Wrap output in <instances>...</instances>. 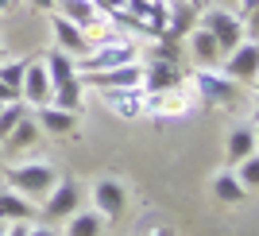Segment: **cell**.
I'll list each match as a JSON object with an SVG mask.
<instances>
[{"label": "cell", "mask_w": 259, "mask_h": 236, "mask_svg": "<svg viewBox=\"0 0 259 236\" xmlns=\"http://www.w3.org/2000/svg\"><path fill=\"white\" fill-rule=\"evenodd\" d=\"M197 23H201V27H205V31L217 39V47H221V58H225L228 51H236V47L244 43V35H248V23L240 20L236 12H232V8H217V4L201 8Z\"/></svg>", "instance_id": "3"}, {"label": "cell", "mask_w": 259, "mask_h": 236, "mask_svg": "<svg viewBox=\"0 0 259 236\" xmlns=\"http://www.w3.org/2000/svg\"><path fill=\"white\" fill-rule=\"evenodd\" d=\"M124 4H128V0H93V8H97L101 16H116V12H124Z\"/></svg>", "instance_id": "27"}, {"label": "cell", "mask_w": 259, "mask_h": 236, "mask_svg": "<svg viewBox=\"0 0 259 236\" xmlns=\"http://www.w3.org/2000/svg\"><path fill=\"white\" fill-rule=\"evenodd\" d=\"M89 202H93V209L105 221H120V217L128 213V186L120 182V178H97L93 190H89Z\"/></svg>", "instance_id": "8"}, {"label": "cell", "mask_w": 259, "mask_h": 236, "mask_svg": "<svg viewBox=\"0 0 259 236\" xmlns=\"http://www.w3.org/2000/svg\"><path fill=\"white\" fill-rule=\"evenodd\" d=\"M244 23H255V12H259V0H236V8H232Z\"/></svg>", "instance_id": "26"}, {"label": "cell", "mask_w": 259, "mask_h": 236, "mask_svg": "<svg viewBox=\"0 0 259 236\" xmlns=\"http://www.w3.org/2000/svg\"><path fill=\"white\" fill-rule=\"evenodd\" d=\"M0 167H4V159H0Z\"/></svg>", "instance_id": "36"}, {"label": "cell", "mask_w": 259, "mask_h": 236, "mask_svg": "<svg viewBox=\"0 0 259 236\" xmlns=\"http://www.w3.org/2000/svg\"><path fill=\"white\" fill-rule=\"evenodd\" d=\"M101 101L112 116L120 120H140L143 116V89H101Z\"/></svg>", "instance_id": "14"}, {"label": "cell", "mask_w": 259, "mask_h": 236, "mask_svg": "<svg viewBox=\"0 0 259 236\" xmlns=\"http://www.w3.org/2000/svg\"><path fill=\"white\" fill-rule=\"evenodd\" d=\"M232 174H236V182L244 186L248 193H255V186H259V155H248V159H240L236 167H232Z\"/></svg>", "instance_id": "23"}, {"label": "cell", "mask_w": 259, "mask_h": 236, "mask_svg": "<svg viewBox=\"0 0 259 236\" xmlns=\"http://www.w3.org/2000/svg\"><path fill=\"white\" fill-rule=\"evenodd\" d=\"M23 4H27V8H35V12H47V16H51V12H58V0H23Z\"/></svg>", "instance_id": "28"}, {"label": "cell", "mask_w": 259, "mask_h": 236, "mask_svg": "<svg viewBox=\"0 0 259 236\" xmlns=\"http://www.w3.org/2000/svg\"><path fill=\"white\" fill-rule=\"evenodd\" d=\"M39 62H43L51 86H62V82H70V77H77V58H74V54H66V51H58V47H51Z\"/></svg>", "instance_id": "20"}, {"label": "cell", "mask_w": 259, "mask_h": 236, "mask_svg": "<svg viewBox=\"0 0 259 236\" xmlns=\"http://www.w3.org/2000/svg\"><path fill=\"white\" fill-rule=\"evenodd\" d=\"M27 112H31V108L23 105V101H8V105H0V140H4V136H8Z\"/></svg>", "instance_id": "24"}, {"label": "cell", "mask_w": 259, "mask_h": 236, "mask_svg": "<svg viewBox=\"0 0 259 236\" xmlns=\"http://www.w3.org/2000/svg\"><path fill=\"white\" fill-rule=\"evenodd\" d=\"M27 236H62V232L51 228V225H31V228H27Z\"/></svg>", "instance_id": "29"}, {"label": "cell", "mask_w": 259, "mask_h": 236, "mask_svg": "<svg viewBox=\"0 0 259 236\" xmlns=\"http://www.w3.org/2000/svg\"><path fill=\"white\" fill-rule=\"evenodd\" d=\"M4 236H27V225H8V228H4Z\"/></svg>", "instance_id": "30"}, {"label": "cell", "mask_w": 259, "mask_h": 236, "mask_svg": "<svg viewBox=\"0 0 259 236\" xmlns=\"http://www.w3.org/2000/svg\"><path fill=\"white\" fill-rule=\"evenodd\" d=\"M255 147H259V136H255V116H251V120H244V124H236V128L228 132V143H225L228 167H236L240 159L255 155Z\"/></svg>", "instance_id": "16"}, {"label": "cell", "mask_w": 259, "mask_h": 236, "mask_svg": "<svg viewBox=\"0 0 259 236\" xmlns=\"http://www.w3.org/2000/svg\"><path fill=\"white\" fill-rule=\"evenodd\" d=\"M81 202H85V190L77 186V178H58V182H54V190L39 202V221H47V225L66 221L70 213H77V209H81Z\"/></svg>", "instance_id": "4"}, {"label": "cell", "mask_w": 259, "mask_h": 236, "mask_svg": "<svg viewBox=\"0 0 259 236\" xmlns=\"http://www.w3.org/2000/svg\"><path fill=\"white\" fill-rule=\"evenodd\" d=\"M143 62V93H151V89H174L182 86L186 74L182 62H170V58H140Z\"/></svg>", "instance_id": "10"}, {"label": "cell", "mask_w": 259, "mask_h": 236, "mask_svg": "<svg viewBox=\"0 0 259 236\" xmlns=\"http://www.w3.org/2000/svg\"><path fill=\"white\" fill-rule=\"evenodd\" d=\"M4 228H8V225H4V221H0V236H4Z\"/></svg>", "instance_id": "33"}, {"label": "cell", "mask_w": 259, "mask_h": 236, "mask_svg": "<svg viewBox=\"0 0 259 236\" xmlns=\"http://www.w3.org/2000/svg\"><path fill=\"white\" fill-rule=\"evenodd\" d=\"M105 228H108V221L97 209H85V205L62 221V236H105Z\"/></svg>", "instance_id": "17"}, {"label": "cell", "mask_w": 259, "mask_h": 236, "mask_svg": "<svg viewBox=\"0 0 259 236\" xmlns=\"http://www.w3.org/2000/svg\"><path fill=\"white\" fill-rule=\"evenodd\" d=\"M81 101H85V82H81V77H70V82H62V86L51 89V105L66 108V112H77Z\"/></svg>", "instance_id": "22"}, {"label": "cell", "mask_w": 259, "mask_h": 236, "mask_svg": "<svg viewBox=\"0 0 259 236\" xmlns=\"http://www.w3.org/2000/svg\"><path fill=\"white\" fill-rule=\"evenodd\" d=\"M221 74H228L244 89L255 86V77H259V43H255V35H244V43L221 58Z\"/></svg>", "instance_id": "6"}, {"label": "cell", "mask_w": 259, "mask_h": 236, "mask_svg": "<svg viewBox=\"0 0 259 236\" xmlns=\"http://www.w3.org/2000/svg\"><path fill=\"white\" fill-rule=\"evenodd\" d=\"M194 4H201V8H205V0H194Z\"/></svg>", "instance_id": "34"}, {"label": "cell", "mask_w": 259, "mask_h": 236, "mask_svg": "<svg viewBox=\"0 0 259 236\" xmlns=\"http://www.w3.org/2000/svg\"><path fill=\"white\" fill-rule=\"evenodd\" d=\"M35 120H39V128L51 132V136H74L77 132V112H66V108H58V105L35 108Z\"/></svg>", "instance_id": "18"}, {"label": "cell", "mask_w": 259, "mask_h": 236, "mask_svg": "<svg viewBox=\"0 0 259 236\" xmlns=\"http://www.w3.org/2000/svg\"><path fill=\"white\" fill-rule=\"evenodd\" d=\"M0 58H4V43H0Z\"/></svg>", "instance_id": "35"}, {"label": "cell", "mask_w": 259, "mask_h": 236, "mask_svg": "<svg viewBox=\"0 0 259 236\" xmlns=\"http://www.w3.org/2000/svg\"><path fill=\"white\" fill-rule=\"evenodd\" d=\"M194 112V97L190 89L174 86V89H151L143 93V116H155V120H178V116H190Z\"/></svg>", "instance_id": "5"}, {"label": "cell", "mask_w": 259, "mask_h": 236, "mask_svg": "<svg viewBox=\"0 0 259 236\" xmlns=\"http://www.w3.org/2000/svg\"><path fill=\"white\" fill-rule=\"evenodd\" d=\"M186 51H190L194 70H201V66H221V47H217V39L201 27V23L186 35Z\"/></svg>", "instance_id": "15"}, {"label": "cell", "mask_w": 259, "mask_h": 236, "mask_svg": "<svg viewBox=\"0 0 259 236\" xmlns=\"http://www.w3.org/2000/svg\"><path fill=\"white\" fill-rule=\"evenodd\" d=\"M58 12H62L66 20H74L77 27H85V31L108 23V16H101V12L93 8V0H58Z\"/></svg>", "instance_id": "21"}, {"label": "cell", "mask_w": 259, "mask_h": 236, "mask_svg": "<svg viewBox=\"0 0 259 236\" xmlns=\"http://www.w3.org/2000/svg\"><path fill=\"white\" fill-rule=\"evenodd\" d=\"M12 8V0H0V12H8Z\"/></svg>", "instance_id": "32"}, {"label": "cell", "mask_w": 259, "mask_h": 236, "mask_svg": "<svg viewBox=\"0 0 259 236\" xmlns=\"http://www.w3.org/2000/svg\"><path fill=\"white\" fill-rule=\"evenodd\" d=\"M209 4H217V8H236V0H209Z\"/></svg>", "instance_id": "31"}, {"label": "cell", "mask_w": 259, "mask_h": 236, "mask_svg": "<svg viewBox=\"0 0 259 236\" xmlns=\"http://www.w3.org/2000/svg\"><path fill=\"white\" fill-rule=\"evenodd\" d=\"M209 193H213V202H221V205H244V202H248V190L236 182L232 167H228V171H217V174H213V182H209Z\"/></svg>", "instance_id": "19"}, {"label": "cell", "mask_w": 259, "mask_h": 236, "mask_svg": "<svg viewBox=\"0 0 259 236\" xmlns=\"http://www.w3.org/2000/svg\"><path fill=\"white\" fill-rule=\"evenodd\" d=\"M0 178H4V186L16 193H23L27 202H43L47 193L54 190V182H58V167H54L51 159H12L0 167Z\"/></svg>", "instance_id": "1"}, {"label": "cell", "mask_w": 259, "mask_h": 236, "mask_svg": "<svg viewBox=\"0 0 259 236\" xmlns=\"http://www.w3.org/2000/svg\"><path fill=\"white\" fill-rule=\"evenodd\" d=\"M186 89L194 97V105H217V108H236L244 86H236L228 74H221V66H201L186 74Z\"/></svg>", "instance_id": "2"}, {"label": "cell", "mask_w": 259, "mask_h": 236, "mask_svg": "<svg viewBox=\"0 0 259 236\" xmlns=\"http://www.w3.org/2000/svg\"><path fill=\"white\" fill-rule=\"evenodd\" d=\"M0 221L4 225H31V221H39V205L8 186H0Z\"/></svg>", "instance_id": "13"}, {"label": "cell", "mask_w": 259, "mask_h": 236, "mask_svg": "<svg viewBox=\"0 0 259 236\" xmlns=\"http://www.w3.org/2000/svg\"><path fill=\"white\" fill-rule=\"evenodd\" d=\"M39 140H43V128H39V120H35V112H27V116L16 124V128L0 140V151H4V159H23L27 151L39 147Z\"/></svg>", "instance_id": "9"}, {"label": "cell", "mask_w": 259, "mask_h": 236, "mask_svg": "<svg viewBox=\"0 0 259 236\" xmlns=\"http://www.w3.org/2000/svg\"><path fill=\"white\" fill-rule=\"evenodd\" d=\"M51 77H47V70H43V62H27L23 66V82H20V101L27 108H43V105H51Z\"/></svg>", "instance_id": "11"}, {"label": "cell", "mask_w": 259, "mask_h": 236, "mask_svg": "<svg viewBox=\"0 0 259 236\" xmlns=\"http://www.w3.org/2000/svg\"><path fill=\"white\" fill-rule=\"evenodd\" d=\"M51 35H54V47L66 51V54H74V58H81V54L89 51L85 27H77L74 20H66L62 12H51Z\"/></svg>", "instance_id": "12"}, {"label": "cell", "mask_w": 259, "mask_h": 236, "mask_svg": "<svg viewBox=\"0 0 259 236\" xmlns=\"http://www.w3.org/2000/svg\"><path fill=\"white\" fill-rule=\"evenodd\" d=\"M85 82V89H143V62H128V66H112V70H89L77 74Z\"/></svg>", "instance_id": "7"}, {"label": "cell", "mask_w": 259, "mask_h": 236, "mask_svg": "<svg viewBox=\"0 0 259 236\" xmlns=\"http://www.w3.org/2000/svg\"><path fill=\"white\" fill-rule=\"evenodd\" d=\"M23 58H0V82L4 86H12V89H20V82H23Z\"/></svg>", "instance_id": "25"}]
</instances>
